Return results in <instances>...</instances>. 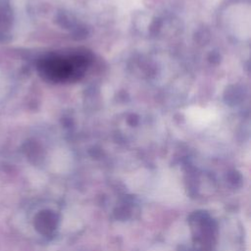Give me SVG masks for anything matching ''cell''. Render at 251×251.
Here are the masks:
<instances>
[{"label": "cell", "mask_w": 251, "mask_h": 251, "mask_svg": "<svg viewBox=\"0 0 251 251\" xmlns=\"http://www.w3.org/2000/svg\"><path fill=\"white\" fill-rule=\"evenodd\" d=\"M88 57L80 52H71L65 55L53 56L44 65L50 78L57 81H75L86 72Z\"/></svg>", "instance_id": "obj_1"}]
</instances>
